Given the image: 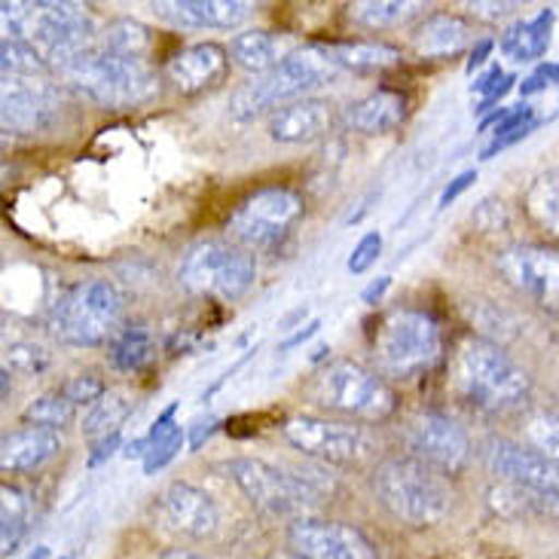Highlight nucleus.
Masks as SVG:
<instances>
[{"mask_svg":"<svg viewBox=\"0 0 559 559\" xmlns=\"http://www.w3.org/2000/svg\"><path fill=\"white\" fill-rule=\"evenodd\" d=\"M343 74L333 61L328 46H302L275 64L266 74L251 76L245 86L233 92L229 98V117L236 122H248L278 107L294 105L300 98H309V92L321 90Z\"/></svg>","mask_w":559,"mask_h":559,"instance_id":"f257e3e1","label":"nucleus"},{"mask_svg":"<svg viewBox=\"0 0 559 559\" xmlns=\"http://www.w3.org/2000/svg\"><path fill=\"white\" fill-rule=\"evenodd\" d=\"M455 389L474 409L501 416L530 401L532 382L504 348L484 336H468L455 355Z\"/></svg>","mask_w":559,"mask_h":559,"instance_id":"f03ea898","label":"nucleus"},{"mask_svg":"<svg viewBox=\"0 0 559 559\" xmlns=\"http://www.w3.org/2000/svg\"><path fill=\"white\" fill-rule=\"evenodd\" d=\"M486 465L504 484L501 492H492L496 508L559 520V468L550 459L499 438L486 443Z\"/></svg>","mask_w":559,"mask_h":559,"instance_id":"7ed1b4c3","label":"nucleus"},{"mask_svg":"<svg viewBox=\"0 0 559 559\" xmlns=\"http://www.w3.org/2000/svg\"><path fill=\"white\" fill-rule=\"evenodd\" d=\"M0 10L7 37L34 44L59 71L95 40L92 15L76 3H3Z\"/></svg>","mask_w":559,"mask_h":559,"instance_id":"20e7f679","label":"nucleus"},{"mask_svg":"<svg viewBox=\"0 0 559 559\" xmlns=\"http://www.w3.org/2000/svg\"><path fill=\"white\" fill-rule=\"evenodd\" d=\"M120 287L107 278L76 282L49 309V333L61 346L95 348L110 343L122 321Z\"/></svg>","mask_w":559,"mask_h":559,"instance_id":"39448f33","label":"nucleus"},{"mask_svg":"<svg viewBox=\"0 0 559 559\" xmlns=\"http://www.w3.org/2000/svg\"><path fill=\"white\" fill-rule=\"evenodd\" d=\"M379 504L407 526H435L450 514V489L435 468L413 455H394L373 471Z\"/></svg>","mask_w":559,"mask_h":559,"instance_id":"423d86ee","label":"nucleus"},{"mask_svg":"<svg viewBox=\"0 0 559 559\" xmlns=\"http://www.w3.org/2000/svg\"><path fill=\"white\" fill-rule=\"evenodd\" d=\"M61 76L83 98L114 110L144 105L159 92V80L144 61L120 59L102 46H92L83 56L68 61Z\"/></svg>","mask_w":559,"mask_h":559,"instance_id":"0eeeda50","label":"nucleus"},{"mask_svg":"<svg viewBox=\"0 0 559 559\" xmlns=\"http://www.w3.org/2000/svg\"><path fill=\"white\" fill-rule=\"evenodd\" d=\"M258 278V260L236 242H197L183 254L178 282L197 297L239 300Z\"/></svg>","mask_w":559,"mask_h":559,"instance_id":"6e6552de","label":"nucleus"},{"mask_svg":"<svg viewBox=\"0 0 559 559\" xmlns=\"http://www.w3.org/2000/svg\"><path fill=\"white\" fill-rule=\"evenodd\" d=\"M440 324L423 309H394L377 336V364L382 377L413 379L440 358Z\"/></svg>","mask_w":559,"mask_h":559,"instance_id":"1a4fd4ad","label":"nucleus"},{"mask_svg":"<svg viewBox=\"0 0 559 559\" xmlns=\"http://www.w3.org/2000/svg\"><path fill=\"white\" fill-rule=\"evenodd\" d=\"M312 394L324 409L361 423H382L397 407V397L389 389V382L377 370H367L358 361L328 364L318 373Z\"/></svg>","mask_w":559,"mask_h":559,"instance_id":"9d476101","label":"nucleus"},{"mask_svg":"<svg viewBox=\"0 0 559 559\" xmlns=\"http://www.w3.org/2000/svg\"><path fill=\"white\" fill-rule=\"evenodd\" d=\"M224 471L233 484L245 492L258 511L270 516H309V511L318 504V489L306 484L302 477H294L287 471L275 468L263 459H229L224 462Z\"/></svg>","mask_w":559,"mask_h":559,"instance_id":"9b49d317","label":"nucleus"},{"mask_svg":"<svg viewBox=\"0 0 559 559\" xmlns=\"http://www.w3.org/2000/svg\"><path fill=\"white\" fill-rule=\"evenodd\" d=\"M302 217L300 193L287 187H266L248 197L229 214L227 233L245 251H275L290 236L294 224Z\"/></svg>","mask_w":559,"mask_h":559,"instance_id":"f8f14e48","label":"nucleus"},{"mask_svg":"<svg viewBox=\"0 0 559 559\" xmlns=\"http://www.w3.org/2000/svg\"><path fill=\"white\" fill-rule=\"evenodd\" d=\"M282 435L297 453L324 465H358L377 450L361 425L336 423L324 416H290L282 425Z\"/></svg>","mask_w":559,"mask_h":559,"instance_id":"ddd939ff","label":"nucleus"},{"mask_svg":"<svg viewBox=\"0 0 559 559\" xmlns=\"http://www.w3.org/2000/svg\"><path fill=\"white\" fill-rule=\"evenodd\" d=\"M407 450L413 459L425 462L438 474H459L471 459V438L462 425L443 413H419L407 423L404 431Z\"/></svg>","mask_w":559,"mask_h":559,"instance_id":"4468645a","label":"nucleus"},{"mask_svg":"<svg viewBox=\"0 0 559 559\" xmlns=\"http://www.w3.org/2000/svg\"><path fill=\"white\" fill-rule=\"evenodd\" d=\"M496 266L508 285L559 316V248L514 245L501 251Z\"/></svg>","mask_w":559,"mask_h":559,"instance_id":"2eb2a0df","label":"nucleus"},{"mask_svg":"<svg viewBox=\"0 0 559 559\" xmlns=\"http://www.w3.org/2000/svg\"><path fill=\"white\" fill-rule=\"evenodd\" d=\"M287 545L302 559H379L361 532L336 520L300 516L287 530Z\"/></svg>","mask_w":559,"mask_h":559,"instance_id":"dca6fc26","label":"nucleus"},{"mask_svg":"<svg viewBox=\"0 0 559 559\" xmlns=\"http://www.w3.org/2000/svg\"><path fill=\"white\" fill-rule=\"evenodd\" d=\"M59 114V92L44 76H3L0 120L7 132L34 135L44 132Z\"/></svg>","mask_w":559,"mask_h":559,"instance_id":"f3484780","label":"nucleus"},{"mask_svg":"<svg viewBox=\"0 0 559 559\" xmlns=\"http://www.w3.org/2000/svg\"><path fill=\"white\" fill-rule=\"evenodd\" d=\"M156 511L168 530L178 532L183 538H193V542L212 538L221 526V511H217L214 499L193 484L166 486L156 501Z\"/></svg>","mask_w":559,"mask_h":559,"instance_id":"a211bd4d","label":"nucleus"},{"mask_svg":"<svg viewBox=\"0 0 559 559\" xmlns=\"http://www.w3.org/2000/svg\"><path fill=\"white\" fill-rule=\"evenodd\" d=\"M153 13L175 28L229 31L239 28L251 15V3H242V0H171V3H153Z\"/></svg>","mask_w":559,"mask_h":559,"instance_id":"6ab92c4d","label":"nucleus"},{"mask_svg":"<svg viewBox=\"0 0 559 559\" xmlns=\"http://www.w3.org/2000/svg\"><path fill=\"white\" fill-rule=\"evenodd\" d=\"M229 52L221 44H193L166 61V80L181 95L212 90L227 74Z\"/></svg>","mask_w":559,"mask_h":559,"instance_id":"aec40b11","label":"nucleus"},{"mask_svg":"<svg viewBox=\"0 0 559 559\" xmlns=\"http://www.w3.org/2000/svg\"><path fill=\"white\" fill-rule=\"evenodd\" d=\"M333 114L321 98H300L270 114V138L278 144H309L331 132Z\"/></svg>","mask_w":559,"mask_h":559,"instance_id":"412c9836","label":"nucleus"},{"mask_svg":"<svg viewBox=\"0 0 559 559\" xmlns=\"http://www.w3.org/2000/svg\"><path fill=\"white\" fill-rule=\"evenodd\" d=\"M59 453V431L25 425L19 431H10L0 443V468L10 471V474H28V471L44 468L46 462H52Z\"/></svg>","mask_w":559,"mask_h":559,"instance_id":"4be33fe9","label":"nucleus"},{"mask_svg":"<svg viewBox=\"0 0 559 559\" xmlns=\"http://www.w3.org/2000/svg\"><path fill=\"white\" fill-rule=\"evenodd\" d=\"M407 117V98L394 90H377L348 105L346 126L361 135H385Z\"/></svg>","mask_w":559,"mask_h":559,"instance_id":"5701e85b","label":"nucleus"},{"mask_svg":"<svg viewBox=\"0 0 559 559\" xmlns=\"http://www.w3.org/2000/svg\"><path fill=\"white\" fill-rule=\"evenodd\" d=\"M471 40V28L465 19L450 13L428 15L413 34V49L423 59H447L462 52Z\"/></svg>","mask_w":559,"mask_h":559,"instance_id":"b1692460","label":"nucleus"},{"mask_svg":"<svg viewBox=\"0 0 559 559\" xmlns=\"http://www.w3.org/2000/svg\"><path fill=\"white\" fill-rule=\"evenodd\" d=\"M554 10H542V13L530 19V22H516L501 34V52L514 61H535L542 59L550 46V28H554Z\"/></svg>","mask_w":559,"mask_h":559,"instance_id":"393cba45","label":"nucleus"},{"mask_svg":"<svg viewBox=\"0 0 559 559\" xmlns=\"http://www.w3.org/2000/svg\"><path fill=\"white\" fill-rule=\"evenodd\" d=\"M333 61L340 64V71H355V74H373L385 71L401 61V52L389 44L379 40H352V44H331Z\"/></svg>","mask_w":559,"mask_h":559,"instance_id":"a878e982","label":"nucleus"},{"mask_svg":"<svg viewBox=\"0 0 559 559\" xmlns=\"http://www.w3.org/2000/svg\"><path fill=\"white\" fill-rule=\"evenodd\" d=\"M229 59L248 74H266L278 64V46L266 31H242L229 40Z\"/></svg>","mask_w":559,"mask_h":559,"instance_id":"bb28decb","label":"nucleus"},{"mask_svg":"<svg viewBox=\"0 0 559 559\" xmlns=\"http://www.w3.org/2000/svg\"><path fill=\"white\" fill-rule=\"evenodd\" d=\"M153 352H156V343L153 336L144 328H120L117 336L107 343V361L114 370H122V373H135L144 364H151Z\"/></svg>","mask_w":559,"mask_h":559,"instance_id":"cd10ccee","label":"nucleus"},{"mask_svg":"<svg viewBox=\"0 0 559 559\" xmlns=\"http://www.w3.org/2000/svg\"><path fill=\"white\" fill-rule=\"evenodd\" d=\"M132 397L126 392H117V389H107V394L102 401H95L86 416H83V435L90 440H102L107 435H117L120 425L132 416Z\"/></svg>","mask_w":559,"mask_h":559,"instance_id":"c85d7f7f","label":"nucleus"},{"mask_svg":"<svg viewBox=\"0 0 559 559\" xmlns=\"http://www.w3.org/2000/svg\"><path fill=\"white\" fill-rule=\"evenodd\" d=\"M0 545H3V554L10 557L19 550L25 532H28L31 523V499L28 492H22L19 486H3L0 489Z\"/></svg>","mask_w":559,"mask_h":559,"instance_id":"c756f323","label":"nucleus"},{"mask_svg":"<svg viewBox=\"0 0 559 559\" xmlns=\"http://www.w3.org/2000/svg\"><path fill=\"white\" fill-rule=\"evenodd\" d=\"M151 28H144L135 19H114L102 34V49L120 56V59L144 61L151 52Z\"/></svg>","mask_w":559,"mask_h":559,"instance_id":"7c9ffc66","label":"nucleus"},{"mask_svg":"<svg viewBox=\"0 0 559 559\" xmlns=\"http://www.w3.org/2000/svg\"><path fill=\"white\" fill-rule=\"evenodd\" d=\"M526 212L542 229L559 239V171L535 178L526 193Z\"/></svg>","mask_w":559,"mask_h":559,"instance_id":"2f4dec72","label":"nucleus"},{"mask_svg":"<svg viewBox=\"0 0 559 559\" xmlns=\"http://www.w3.org/2000/svg\"><path fill=\"white\" fill-rule=\"evenodd\" d=\"M419 10L423 3H407V0H367V3H352L348 19L361 28H394Z\"/></svg>","mask_w":559,"mask_h":559,"instance_id":"473e14b6","label":"nucleus"},{"mask_svg":"<svg viewBox=\"0 0 559 559\" xmlns=\"http://www.w3.org/2000/svg\"><path fill=\"white\" fill-rule=\"evenodd\" d=\"M74 413L76 407L68 401V394L61 392H46L40 394L37 401H31L25 413H22V419L28 425H37V428H52V431H59L64 425L74 423Z\"/></svg>","mask_w":559,"mask_h":559,"instance_id":"72a5a7b5","label":"nucleus"},{"mask_svg":"<svg viewBox=\"0 0 559 559\" xmlns=\"http://www.w3.org/2000/svg\"><path fill=\"white\" fill-rule=\"evenodd\" d=\"M0 64H3V76H44L49 68V61L40 56L37 46L13 37H3L0 44Z\"/></svg>","mask_w":559,"mask_h":559,"instance_id":"f704fd0d","label":"nucleus"},{"mask_svg":"<svg viewBox=\"0 0 559 559\" xmlns=\"http://www.w3.org/2000/svg\"><path fill=\"white\" fill-rule=\"evenodd\" d=\"M46 367H49V352L37 343L28 340H19L7 346V370L13 373H25V377H40Z\"/></svg>","mask_w":559,"mask_h":559,"instance_id":"c9c22d12","label":"nucleus"},{"mask_svg":"<svg viewBox=\"0 0 559 559\" xmlns=\"http://www.w3.org/2000/svg\"><path fill=\"white\" fill-rule=\"evenodd\" d=\"M526 438H530L532 450L550 459L559 468V416H532L526 425Z\"/></svg>","mask_w":559,"mask_h":559,"instance_id":"e433bc0d","label":"nucleus"},{"mask_svg":"<svg viewBox=\"0 0 559 559\" xmlns=\"http://www.w3.org/2000/svg\"><path fill=\"white\" fill-rule=\"evenodd\" d=\"M535 122V110L530 105H516V107H499V110H492L489 117L480 120V132H489L492 138L501 135H511L516 129H523V126H530Z\"/></svg>","mask_w":559,"mask_h":559,"instance_id":"4c0bfd02","label":"nucleus"},{"mask_svg":"<svg viewBox=\"0 0 559 559\" xmlns=\"http://www.w3.org/2000/svg\"><path fill=\"white\" fill-rule=\"evenodd\" d=\"M183 443H187V435H183L181 425H175L168 435L163 438H156L151 443V450L144 455V474H156V471H163L175 459V455L181 453Z\"/></svg>","mask_w":559,"mask_h":559,"instance_id":"58836bf2","label":"nucleus"},{"mask_svg":"<svg viewBox=\"0 0 559 559\" xmlns=\"http://www.w3.org/2000/svg\"><path fill=\"white\" fill-rule=\"evenodd\" d=\"M61 392L68 394V401L74 407H92L95 401L105 397L107 385L105 379H98L95 373H76V377H71L61 385Z\"/></svg>","mask_w":559,"mask_h":559,"instance_id":"ea45409f","label":"nucleus"},{"mask_svg":"<svg viewBox=\"0 0 559 559\" xmlns=\"http://www.w3.org/2000/svg\"><path fill=\"white\" fill-rule=\"evenodd\" d=\"M514 83H516L514 76L504 74L501 68H489L484 76H477V80L471 83V90L477 92V95H484V102H480V107H477V110H480V114H486V110L496 105L501 95L511 90Z\"/></svg>","mask_w":559,"mask_h":559,"instance_id":"a19ab883","label":"nucleus"},{"mask_svg":"<svg viewBox=\"0 0 559 559\" xmlns=\"http://www.w3.org/2000/svg\"><path fill=\"white\" fill-rule=\"evenodd\" d=\"M379 251H382V236H379V233H367V236H361V242L355 245L352 254H348V273H367V270L379 260Z\"/></svg>","mask_w":559,"mask_h":559,"instance_id":"79ce46f5","label":"nucleus"},{"mask_svg":"<svg viewBox=\"0 0 559 559\" xmlns=\"http://www.w3.org/2000/svg\"><path fill=\"white\" fill-rule=\"evenodd\" d=\"M557 83H559V64L547 61V64H542L538 71H532V74L520 83V92H523V95H535V92L547 90V86H557Z\"/></svg>","mask_w":559,"mask_h":559,"instance_id":"37998d69","label":"nucleus"},{"mask_svg":"<svg viewBox=\"0 0 559 559\" xmlns=\"http://www.w3.org/2000/svg\"><path fill=\"white\" fill-rule=\"evenodd\" d=\"M535 126H538V120L530 122V126H523V129H516V132H511V135H501V138H492L489 144L484 147V159H492L496 153L508 151L511 144H516V141H523V138H530L532 132H535Z\"/></svg>","mask_w":559,"mask_h":559,"instance_id":"c03bdc74","label":"nucleus"},{"mask_svg":"<svg viewBox=\"0 0 559 559\" xmlns=\"http://www.w3.org/2000/svg\"><path fill=\"white\" fill-rule=\"evenodd\" d=\"M120 450V431L117 435H107L102 440H92V453H90V468H98L102 462H107L110 455Z\"/></svg>","mask_w":559,"mask_h":559,"instance_id":"a18cd8bd","label":"nucleus"},{"mask_svg":"<svg viewBox=\"0 0 559 559\" xmlns=\"http://www.w3.org/2000/svg\"><path fill=\"white\" fill-rule=\"evenodd\" d=\"M474 181H477V175H474V171H462L459 178H453V181L447 183V190L440 193V202H438L440 209H447L450 202H455V199L462 197V193H465V190H468Z\"/></svg>","mask_w":559,"mask_h":559,"instance_id":"49530a36","label":"nucleus"},{"mask_svg":"<svg viewBox=\"0 0 559 559\" xmlns=\"http://www.w3.org/2000/svg\"><path fill=\"white\" fill-rule=\"evenodd\" d=\"M389 287H392V275H382V278H377V282H370V285L364 287L361 300L367 302V306H377V302L385 297Z\"/></svg>","mask_w":559,"mask_h":559,"instance_id":"de8ad7c7","label":"nucleus"},{"mask_svg":"<svg viewBox=\"0 0 559 559\" xmlns=\"http://www.w3.org/2000/svg\"><path fill=\"white\" fill-rule=\"evenodd\" d=\"M321 331V321H309V324H306V328H302V331H294L290 333V336H287L285 343H282V352H287V348H297V346H302V343H306V340H312V336H316V333Z\"/></svg>","mask_w":559,"mask_h":559,"instance_id":"09e8293b","label":"nucleus"},{"mask_svg":"<svg viewBox=\"0 0 559 559\" xmlns=\"http://www.w3.org/2000/svg\"><path fill=\"white\" fill-rule=\"evenodd\" d=\"M471 10L477 15H484V19H501V15H508L514 10V3H471Z\"/></svg>","mask_w":559,"mask_h":559,"instance_id":"8fccbe9b","label":"nucleus"},{"mask_svg":"<svg viewBox=\"0 0 559 559\" xmlns=\"http://www.w3.org/2000/svg\"><path fill=\"white\" fill-rule=\"evenodd\" d=\"M489 52H492V40H480V44L471 49V59H468V74H474L477 68H484L486 59H489Z\"/></svg>","mask_w":559,"mask_h":559,"instance_id":"3c124183","label":"nucleus"},{"mask_svg":"<svg viewBox=\"0 0 559 559\" xmlns=\"http://www.w3.org/2000/svg\"><path fill=\"white\" fill-rule=\"evenodd\" d=\"M214 425L217 423H214V419H209V423H199V428H193V435H190V447H193V450H199V447H202V440L212 435Z\"/></svg>","mask_w":559,"mask_h":559,"instance_id":"603ef678","label":"nucleus"},{"mask_svg":"<svg viewBox=\"0 0 559 559\" xmlns=\"http://www.w3.org/2000/svg\"><path fill=\"white\" fill-rule=\"evenodd\" d=\"M159 559H214V557H205V554H197V550H181V547H171L166 550Z\"/></svg>","mask_w":559,"mask_h":559,"instance_id":"864d4df0","label":"nucleus"},{"mask_svg":"<svg viewBox=\"0 0 559 559\" xmlns=\"http://www.w3.org/2000/svg\"><path fill=\"white\" fill-rule=\"evenodd\" d=\"M25 559H52V554H49V547H34Z\"/></svg>","mask_w":559,"mask_h":559,"instance_id":"5fc2aeb1","label":"nucleus"},{"mask_svg":"<svg viewBox=\"0 0 559 559\" xmlns=\"http://www.w3.org/2000/svg\"><path fill=\"white\" fill-rule=\"evenodd\" d=\"M270 559H302L300 554H294V550H278V554H273Z\"/></svg>","mask_w":559,"mask_h":559,"instance_id":"6e6d98bb","label":"nucleus"},{"mask_svg":"<svg viewBox=\"0 0 559 559\" xmlns=\"http://www.w3.org/2000/svg\"><path fill=\"white\" fill-rule=\"evenodd\" d=\"M557 333H559V316H557Z\"/></svg>","mask_w":559,"mask_h":559,"instance_id":"4d7b16f0","label":"nucleus"},{"mask_svg":"<svg viewBox=\"0 0 559 559\" xmlns=\"http://www.w3.org/2000/svg\"><path fill=\"white\" fill-rule=\"evenodd\" d=\"M61 559H71V557H61Z\"/></svg>","mask_w":559,"mask_h":559,"instance_id":"13d9d810","label":"nucleus"}]
</instances>
